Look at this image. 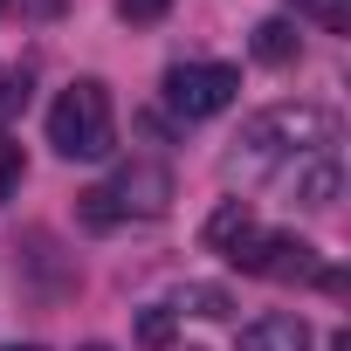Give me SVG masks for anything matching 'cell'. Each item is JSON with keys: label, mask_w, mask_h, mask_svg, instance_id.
<instances>
[{"label": "cell", "mask_w": 351, "mask_h": 351, "mask_svg": "<svg viewBox=\"0 0 351 351\" xmlns=\"http://www.w3.org/2000/svg\"><path fill=\"white\" fill-rule=\"evenodd\" d=\"M317 145H337V117L317 110V104H276L262 117L241 124V138L221 152V180H269V172H282L289 158L317 152Z\"/></svg>", "instance_id": "cell-1"}, {"label": "cell", "mask_w": 351, "mask_h": 351, "mask_svg": "<svg viewBox=\"0 0 351 351\" xmlns=\"http://www.w3.org/2000/svg\"><path fill=\"white\" fill-rule=\"evenodd\" d=\"M49 145L62 158H110L117 145V110H110V90L97 76H76L56 104H49Z\"/></svg>", "instance_id": "cell-2"}, {"label": "cell", "mask_w": 351, "mask_h": 351, "mask_svg": "<svg viewBox=\"0 0 351 351\" xmlns=\"http://www.w3.org/2000/svg\"><path fill=\"white\" fill-rule=\"evenodd\" d=\"M234 90H241V76L228 62H180V69H165V104H172V117H186V124L221 117L234 104Z\"/></svg>", "instance_id": "cell-3"}, {"label": "cell", "mask_w": 351, "mask_h": 351, "mask_svg": "<svg viewBox=\"0 0 351 351\" xmlns=\"http://www.w3.org/2000/svg\"><path fill=\"white\" fill-rule=\"evenodd\" d=\"M228 262H234L241 276H262V282H310V276H317V248H310L303 234H269V228H255Z\"/></svg>", "instance_id": "cell-4"}, {"label": "cell", "mask_w": 351, "mask_h": 351, "mask_svg": "<svg viewBox=\"0 0 351 351\" xmlns=\"http://www.w3.org/2000/svg\"><path fill=\"white\" fill-rule=\"evenodd\" d=\"M282 186H289V200H296V207L330 214V207H337V193H344V158H337V145H317V152L289 158V165H282Z\"/></svg>", "instance_id": "cell-5"}, {"label": "cell", "mask_w": 351, "mask_h": 351, "mask_svg": "<svg viewBox=\"0 0 351 351\" xmlns=\"http://www.w3.org/2000/svg\"><path fill=\"white\" fill-rule=\"evenodd\" d=\"M104 193H110V207H117V228H124V221H158V214L172 207V172L152 165V158H138V165L117 172Z\"/></svg>", "instance_id": "cell-6"}, {"label": "cell", "mask_w": 351, "mask_h": 351, "mask_svg": "<svg viewBox=\"0 0 351 351\" xmlns=\"http://www.w3.org/2000/svg\"><path fill=\"white\" fill-rule=\"evenodd\" d=\"M241 351H310V324L289 317V310L248 317V324H241Z\"/></svg>", "instance_id": "cell-7"}, {"label": "cell", "mask_w": 351, "mask_h": 351, "mask_svg": "<svg viewBox=\"0 0 351 351\" xmlns=\"http://www.w3.org/2000/svg\"><path fill=\"white\" fill-rule=\"evenodd\" d=\"M248 234H255V207H248V200H221L214 221H207V248H214V255H234Z\"/></svg>", "instance_id": "cell-8"}, {"label": "cell", "mask_w": 351, "mask_h": 351, "mask_svg": "<svg viewBox=\"0 0 351 351\" xmlns=\"http://www.w3.org/2000/svg\"><path fill=\"white\" fill-rule=\"evenodd\" d=\"M296 49H303V35H296V21H282V14H269V21L255 28V62H269V69H282V62H296Z\"/></svg>", "instance_id": "cell-9"}, {"label": "cell", "mask_w": 351, "mask_h": 351, "mask_svg": "<svg viewBox=\"0 0 351 351\" xmlns=\"http://www.w3.org/2000/svg\"><path fill=\"white\" fill-rule=\"evenodd\" d=\"M180 310H193V317H228L234 303H228L221 282H186V289H180Z\"/></svg>", "instance_id": "cell-10"}, {"label": "cell", "mask_w": 351, "mask_h": 351, "mask_svg": "<svg viewBox=\"0 0 351 351\" xmlns=\"http://www.w3.org/2000/svg\"><path fill=\"white\" fill-rule=\"evenodd\" d=\"M21 172H28V158H21V145L0 131V200H14L21 193Z\"/></svg>", "instance_id": "cell-11"}, {"label": "cell", "mask_w": 351, "mask_h": 351, "mask_svg": "<svg viewBox=\"0 0 351 351\" xmlns=\"http://www.w3.org/2000/svg\"><path fill=\"white\" fill-rule=\"evenodd\" d=\"M28 110V69H0V124Z\"/></svg>", "instance_id": "cell-12"}, {"label": "cell", "mask_w": 351, "mask_h": 351, "mask_svg": "<svg viewBox=\"0 0 351 351\" xmlns=\"http://www.w3.org/2000/svg\"><path fill=\"white\" fill-rule=\"evenodd\" d=\"M138 344H152V351L172 344V310H165V303H152V310L138 317Z\"/></svg>", "instance_id": "cell-13"}, {"label": "cell", "mask_w": 351, "mask_h": 351, "mask_svg": "<svg viewBox=\"0 0 351 351\" xmlns=\"http://www.w3.org/2000/svg\"><path fill=\"white\" fill-rule=\"evenodd\" d=\"M303 14H310V21H324V28H344V21H351L344 0H303Z\"/></svg>", "instance_id": "cell-14"}, {"label": "cell", "mask_w": 351, "mask_h": 351, "mask_svg": "<svg viewBox=\"0 0 351 351\" xmlns=\"http://www.w3.org/2000/svg\"><path fill=\"white\" fill-rule=\"evenodd\" d=\"M165 8H172V0H117V14H124V21H158Z\"/></svg>", "instance_id": "cell-15"}, {"label": "cell", "mask_w": 351, "mask_h": 351, "mask_svg": "<svg viewBox=\"0 0 351 351\" xmlns=\"http://www.w3.org/2000/svg\"><path fill=\"white\" fill-rule=\"evenodd\" d=\"M14 351H42V344H14Z\"/></svg>", "instance_id": "cell-16"}, {"label": "cell", "mask_w": 351, "mask_h": 351, "mask_svg": "<svg viewBox=\"0 0 351 351\" xmlns=\"http://www.w3.org/2000/svg\"><path fill=\"white\" fill-rule=\"evenodd\" d=\"M83 351H110V344H83Z\"/></svg>", "instance_id": "cell-17"}]
</instances>
